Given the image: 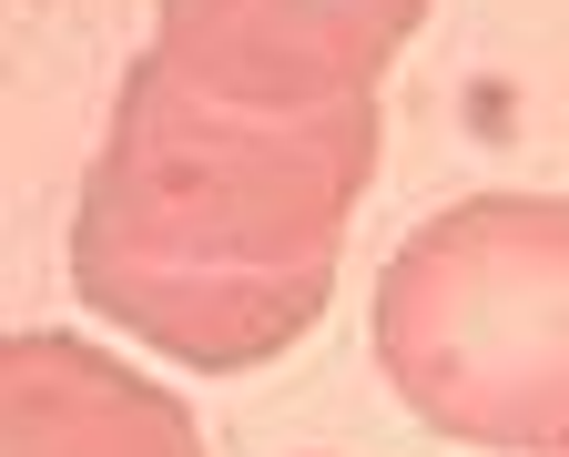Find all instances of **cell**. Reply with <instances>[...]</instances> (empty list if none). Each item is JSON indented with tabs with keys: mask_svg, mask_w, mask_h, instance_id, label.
Returning a JSON list of instances; mask_svg holds the SVG:
<instances>
[{
	"mask_svg": "<svg viewBox=\"0 0 569 457\" xmlns=\"http://www.w3.org/2000/svg\"><path fill=\"white\" fill-rule=\"evenodd\" d=\"M377 295L417 417L488 447H569V203H458Z\"/></svg>",
	"mask_w": 569,
	"mask_h": 457,
	"instance_id": "obj_1",
	"label": "cell"
}]
</instances>
